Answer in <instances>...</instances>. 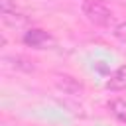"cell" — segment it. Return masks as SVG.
Wrapping results in <instances>:
<instances>
[{"instance_id":"obj_1","label":"cell","mask_w":126,"mask_h":126,"mask_svg":"<svg viewBox=\"0 0 126 126\" xmlns=\"http://www.w3.org/2000/svg\"><path fill=\"white\" fill-rule=\"evenodd\" d=\"M81 12L87 18L89 24L96 26V28H110L114 14L110 10V6L102 0H83L81 2Z\"/></svg>"},{"instance_id":"obj_2","label":"cell","mask_w":126,"mask_h":126,"mask_svg":"<svg viewBox=\"0 0 126 126\" xmlns=\"http://www.w3.org/2000/svg\"><path fill=\"white\" fill-rule=\"evenodd\" d=\"M22 43L32 47V49H49L55 43V39H53V35L49 32H45L41 28H32L30 26L24 32V35H22Z\"/></svg>"},{"instance_id":"obj_3","label":"cell","mask_w":126,"mask_h":126,"mask_svg":"<svg viewBox=\"0 0 126 126\" xmlns=\"http://www.w3.org/2000/svg\"><path fill=\"white\" fill-rule=\"evenodd\" d=\"M53 83L61 93H65L69 96H79V94L85 93V85L79 79H75L73 75H67V73H55Z\"/></svg>"},{"instance_id":"obj_4","label":"cell","mask_w":126,"mask_h":126,"mask_svg":"<svg viewBox=\"0 0 126 126\" xmlns=\"http://www.w3.org/2000/svg\"><path fill=\"white\" fill-rule=\"evenodd\" d=\"M0 18H2V22H4L6 26L16 28V30H20V28H28V26H30V18H28L26 14H22L20 10L0 12Z\"/></svg>"},{"instance_id":"obj_5","label":"cell","mask_w":126,"mask_h":126,"mask_svg":"<svg viewBox=\"0 0 126 126\" xmlns=\"http://www.w3.org/2000/svg\"><path fill=\"white\" fill-rule=\"evenodd\" d=\"M104 87L108 91H114V93L116 91H124L126 89V65H120L118 69H114L110 73V77L106 79Z\"/></svg>"},{"instance_id":"obj_6","label":"cell","mask_w":126,"mask_h":126,"mask_svg":"<svg viewBox=\"0 0 126 126\" xmlns=\"http://www.w3.org/2000/svg\"><path fill=\"white\" fill-rule=\"evenodd\" d=\"M6 61H8L14 69L24 71V73H32V71L35 69L33 61H30V59H28V57H24V55H10V57H6Z\"/></svg>"},{"instance_id":"obj_7","label":"cell","mask_w":126,"mask_h":126,"mask_svg":"<svg viewBox=\"0 0 126 126\" xmlns=\"http://www.w3.org/2000/svg\"><path fill=\"white\" fill-rule=\"evenodd\" d=\"M108 110L116 120L126 122V100L124 98H112L108 102Z\"/></svg>"},{"instance_id":"obj_8","label":"cell","mask_w":126,"mask_h":126,"mask_svg":"<svg viewBox=\"0 0 126 126\" xmlns=\"http://www.w3.org/2000/svg\"><path fill=\"white\" fill-rule=\"evenodd\" d=\"M112 35H114L118 41L126 43V20H124V22H120V24H116V26L112 28Z\"/></svg>"},{"instance_id":"obj_9","label":"cell","mask_w":126,"mask_h":126,"mask_svg":"<svg viewBox=\"0 0 126 126\" xmlns=\"http://www.w3.org/2000/svg\"><path fill=\"white\" fill-rule=\"evenodd\" d=\"M16 10V0H0V12Z\"/></svg>"}]
</instances>
